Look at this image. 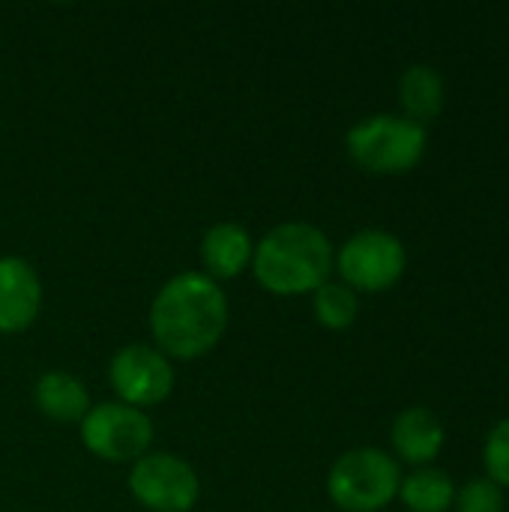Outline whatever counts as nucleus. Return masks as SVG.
I'll list each match as a JSON object with an SVG mask.
<instances>
[{
	"mask_svg": "<svg viewBox=\"0 0 509 512\" xmlns=\"http://www.w3.org/2000/svg\"><path fill=\"white\" fill-rule=\"evenodd\" d=\"M444 444H447V429L432 408L411 405L396 414L390 429V447L396 462L429 468L441 456Z\"/></svg>",
	"mask_w": 509,
	"mask_h": 512,
	"instance_id": "nucleus-11",
	"label": "nucleus"
},
{
	"mask_svg": "<svg viewBox=\"0 0 509 512\" xmlns=\"http://www.w3.org/2000/svg\"><path fill=\"white\" fill-rule=\"evenodd\" d=\"M444 78L429 63H414L399 78V102L408 120L426 126L444 111Z\"/></svg>",
	"mask_w": 509,
	"mask_h": 512,
	"instance_id": "nucleus-13",
	"label": "nucleus"
},
{
	"mask_svg": "<svg viewBox=\"0 0 509 512\" xmlns=\"http://www.w3.org/2000/svg\"><path fill=\"white\" fill-rule=\"evenodd\" d=\"M483 465H486V477L501 486L509 489V417L495 423L492 432L486 435V444H483Z\"/></svg>",
	"mask_w": 509,
	"mask_h": 512,
	"instance_id": "nucleus-17",
	"label": "nucleus"
},
{
	"mask_svg": "<svg viewBox=\"0 0 509 512\" xmlns=\"http://www.w3.org/2000/svg\"><path fill=\"white\" fill-rule=\"evenodd\" d=\"M399 501L408 512H450L456 501V483L441 468H414L402 477Z\"/></svg>",
	"mask_w": 509,
	"mask_h": 512,
	"instance_id": "nucleus-14",
	"label": "nucleus"
},
{
	"mask_svg": "<svg viewBox=\"0 0 509 512\" xmlns=\"http://www.w3.org/2000/svg\"><path fill=\"white\" fill-rule=\"evenodd\" d=\"M507 498L504 489L495 486L489 477H474L465 486L456 489L453 512H504Z\"/></svg>",
	"mask_w": 509,
	"mask_h": 512,
	"instance_id": "nucleus-16",
	"label": "nucleus"
},
{
	"mask_svg": "<svg viewBox=\"0 0 509 512\" xmlns=\"http://www.w3.org/2000/svg\"><path fill=\"white\" fill-rule=\"evenodd\" d=\"M174 363L147 342H129L111 354L108 363V384L114 399L132 408H156L174 393Z\"/></svg>",
	"mask_w": 509,
	"mask_h": 512,
	"instance_id": "nucleus-8",
	"label": "nucleus"
},
{
	"mask_svg": "<svg viewBox=\"0 0 509 512\" xmlns=\"http://www.w3.org/2000/svg\"><path fill=\"white\" fill-rule=\"evenodd\" d=\"M312 318L333 333H342L348 327H354V321L360 318V294H354L345 282L330 279L324 282L312 297Z\"/></svg>",
	"mask_w": 509,
	"mask_h": 512,
	"instance_id": "nucleus-15",
	"label": "nucleus"
},
{
	"mask_svg": "<svg viewBox=\"0 0 509 512\" xmlns=\"http://www.w3.org/2000/svg\"><path fill=\"white\" fill-rule=\"evenodd\" d=\"M408 270L405 243L384 228H363L351 234L333 261V273L354 294H384L402 282Z\"/></svg>",
	"mask_w": 509,
	"mask_h": 512,
	"instance_id": "nucleus-5",
	"label": "nucleus"
},
{
	"mask_svg": "<svg viewBox=\"0 0 509 512\" xmlns=\"http://www.w3.org/2000/svg\"><path fill=\"white\" fill-rule=\"evenodd\" d=\"M231 303L219 282L201 270H183L165 279L147 309L153 345L171 363L207 357L228 330Z\"/></svg>",
	"mask_w": 509,
	"mask_h": 512,
	"instance_id": "nucleus-1",
	"label": "nucleus"
},
{
	"mask_svg": "<svg viewBox=\"0 0 509 512\" xmlns=\"http://www.w3.org/2000/svg\"><path fill=\"white\" fill-rule=\"evenodd\" d=\"M42 279L21 255H0V336L30 330L42 312Z\"/></svg>",
	"mask_w": 509,
	"mask_h": 512,
	"instance_id": "nucleus-9",
	"label": "nucleus"
},
{
	"mask_svg": "<svg viewBox=\"0 0 509 512\" xmlns=\"http://www.w3.org/2000/svg\"><path fill=\"white\" fill-rule=\"evenodd\" d=\"M129 495L147 512H192L201 501L198 471L177 453L150 450L129 465Z\"/></svg>",
	"mask_w": 509,
	"mask_h": 512,
	"instance_id": "nucleus-7",
	"label": "nucleus"
},
{
	"mask_svg": "<svg viewBox=\"0 0 509 512\" xmlns=\"http://www.w3.org/2000/svg\"><path fill=\"white\" fill-rule=\"evenodd\" d=\"M33 405L45 420L69 426L84 420V414L93 408V399L78 375L66 369H48L33 384Z\"/></svg>",
	"mask_w": 509,
	"mask_h": 512,
	"instance_id": "nucleus-12",
	"label": "nucleus"
},
{
	"mask_svg": "<svg viewBox=\"0 0 509 512\" xmlns=\"http://www.w3.org/2000/svg\"><path fill=\"white\" fill-rule=\"evenodd\" d=\"M429 147L426 126L405 114H369L357 120L345 135L351 162L378 177H399L414 171Z\"/></svg>",
	"mask_w": 509,
	"mask_h": 512,
	"instance_id": "nucleus-3",
	"label": "nucleus"
},
{
	"mask_svg": "<svg viewBox=\"0 0 509 512\" xmlns=\"http://www.w3.org/2000/svg\"><path fill=\"white\" fill-rule=\"evenodd\" d=\"M78 438L93 459L108 465H132L153 450L156 432L147 411L108 399L93 402L78 423Z\"/></svg>",
	"mask_w": 509,
	"mask_h": 512,
	"instance_id": "nucleus-6",
	"label": "nucleus"
},
{
	"mask_svg": "<svg viewBox=\"0 0 509 512\" xmlns=\"http://www.w3.org/2000/svg\"><path fill=\"white\" fill-rule=\"evenodd\" d=\"M198 258H201L204 276H210L219 285L231 282L252 270L255 237L246 225H240L234 219L213 222L198 240Z\"/></svg>",
	"mask_w": 509,
	"mask_h": 512,
	"instance_id": "nucleus-10",
	"label": "nucleus"
},
{
	"mask_svg": "<svg viewBox=\"0 0 509 512\" xmlns=\"http://www.w3.org/2000/svg\"><path fill=\"white\" fill-rule=\"evenodd\" d=\"M336 246L312 222H279L255 240L252 276L273 297H312L333 279Z\"/></svg>",
	"mask_w": 509,
	"mask_h": 512,
	"instance_id": "nucleus-2",
	"label": "nucleus"
},
{
	"mask_svg": "<svg viewBox=\"0 0 509 512\" xmlns=\"http://www.w3.org/2000/svg\"><path fill=\"white\" fill-rule=\"evenodd\" d=\"M402 465L378 447H354L327 471V498L342 512H384L402 486Z\"/></svg>",
	"mask_w": 509,
	"mask_h": 512,
	"instance_id": "nucleus-4",
	"label": "nucleus"
}]
</instances>
